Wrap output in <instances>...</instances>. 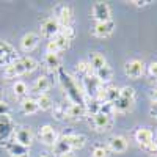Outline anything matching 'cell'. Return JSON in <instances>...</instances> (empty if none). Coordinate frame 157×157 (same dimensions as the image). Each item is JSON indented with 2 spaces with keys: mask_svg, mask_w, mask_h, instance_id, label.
Masks as SVG:
<instances>
[{
  "mask_svg": "<svg viewBox=\"0 0 157 157\" xmlns=\"http://www.w3.org/2000/svg\"><path fill=\"white\" fill-rule=\"evenodd\" d=\"M60 74V82L63 85V88L66 90V96L69 99V102L72 104H78V105H86V98H85V93L78 90V83L75 82V78L71 77L63 68L57 71Z\"/></svg>",
  "mask_w": 157,
  "mask_h": 157,
  "instance_id": "obj_1",
  "label": "cell"
},
{
  "mask_svg": "<svg viewBox=\"0 0 157 157\" xmlns=\"http://www.w3.org/2000/svg\"><path fill=\"white\" fill-rule=\"evenodd\" d=\"M36 68H38V61L33 57H19L14 63L5 66L3 75H5V78H16L19 75L33 72Z\"/></svg>",
  "mask_w": 157,
  "mask_h": 157,
  "instance_id": "obj_2",
  "label": "cell"
},
{
  "mask_svg": "<svg viewBox=\"0 0 157 157\" xmlns=\"http://www.w3.org/2000/svg\"><path fill=\"white\" fill-rule=\"evenodd\" d=\"M14 123L10 115L0 116V146L5 148L6 143L14 138Z\"/></svg>",
  "mask_w": 157,
  "mask_h": 157,
  "instance_id": "obj_3",
  "label": "cell"
},
{
  "mask_svg": "<svg viewBox=\"0 0 157 157\" xmlns=\"http://www.w3.org/2000/svg\"><path fill=\"white\" fill-rule=\"evenodd\" d=\"M90 126L93 127L96 132H109L113 127V116L104 115V113H96L93 116H90Z\"/></svg>",
  "mask_w": 157,
  "mask_h": 157,
  "instance_id": "obj_4",
  "label": "cell"
},
{
  "mask_svg": "<svg viewBox=\"0 0 157 157\" xmlns=\"http://www.w3.org/2000/svg\"><path fill=\"white\" fill-rule=\"evenodd\" d=\"M82 85H83V93L85 96H88L90 99H96L99 96V93L102 91L104 85L96 78V75H90V77H85L82 78Z\"/></svg>",
  "mask_w": 157,
  "mask_h": 157,
  "instance_id": "obj_5",
  "label": "cell"
},
{
  "mask_svg": "<svg viewBox=\"0 0 157 157\" xmlns=\"http://www.w3.org/2000/svg\"><path fill=\"white\" fill-rule=\"evenodd\" d=\"M54 14H55V19L57 22L60 24V27H71V24H72V8L69 5H57L54 8Z\"/></svg>",
  "mask_w": 157,
  "mask_h": 157,
  "instance_id": "obj_6",
  "label": "cell"
},
{
  "mask_svg": "<svg viewBox=\"0 0 157 157\" xmlns=\"http://www.w3.org/2000/svg\"><path fill=\"white\" fill-rule=\"evenodd\" d=\"M17 52L6 41H0V66H8L17 60Z\"/></svg>",
  "mask_w": 157,
  "mask_h": 157,
  "instance_id": "obj_7",
  "label": "cell"
},
{
  "mask_svg": "<svg viewBox=\"0 0 157 157\" xmlns=\"http://www.w3.org/2000/svg\"><path fill=\"white\" fill-rule=\"evenodd\" d=\"M146 71V64L143 63L141 60H129L126 64H124V72L129 78H140Z\"/></svg>",
  "mask_w": 157,
  "mask_h": 157,
  "instance_id": "obj_8",
  "label": "cell"
},
{
  "mask_svg": "<svg viewBox=\"0 0 157 157\" xmlns=\"http://www.w3.org/2000/svg\"><path fill=\"white\" fill-rule=\"evenodd\" d=\"M61 27H60V24L57 22L55 17H47L41 22V35L46 38V39H54L58 33H60Z\"/></svg>",
  "mask_w": 157,
  "mask_h": 157,
  "instance_id": "obj_9",
  "label": "cell"
},
{
  "mask_svg": "<svg viewBox=\"0 0 157 157\" xmlns=\"http://www.w3.org/2000/svg\"><path fill=\"white\" fill-rule=\"evenodd\" d=\"M91 13H93L94 22H107V21H112L110 19L112 17V8L105 2H96Z\"/></svg>",
  "mask_w": 157,
  "mask_h": 157,
  "instance_id": "obj_10",
  "label": "cell"
},
{
  "mask_svg": "<svg viewBox=\"0 0 157 157\" xmlns=\"http://www.w3.org/2000/svg\"><path fill=\"white\" fill-rule=\"evenodd\" d=\"M134 138L140 145V148H145V146H148V145L155 141V134L149 127H140L134 132Z\"/></svg>",
  "mask_w": 157,
  "mask_h": 157,
  "instance_id": "obj_11",
  "label": "cell"
},
{
  "mask_svg": "<svg viewBox=\"0 0 157 157\" xmlns=\"http://www.w3.org/2000/svg\"><path fill=\"white\" fill-rule=\"evenodd\" d=\"M38 134H39V140H41L46 146H54L57 143V140L60 138L58 134H57V130L52 126H49V124H44V126L39 127Z\"/></svg>",
  "mask_w": 157,
  "mask_h": 157,
  "instance_id": "obj_12",
  "label": "cell"
},
{
  "mask_svg": "<svg viewBox=\"0 0 157 157\" xmlns=\"http://www.w3.org/2000/svg\"><path fill=\"white\" fill-rule=\"evenodd\" d=\"M115 32V22L107 21V22H94V25L91 27V33L96 38H109Z\"/></svg>",
  "mask_w": 157,
  "mask_h": 157,
  "instance_id": "obj_13",
  "label": "cell"
},
{
  "mask_svg": "<svg viewBox=\"0 0 157 157\" xmlns=\"http://www.w3.org/2000/svg\"><path fill=\"white\" fill-rule=\"evenodd\" d=\"M107 148L110 152L115 154H123L127 151V140L123 135H113L107 140Z\"/></svg>",
  "mask_w": 157,
  "mask_h": 157,
  "instance_id": "obj_14",
  "label": "cell"
},
{
  "mask_svg": "<svg viewBox=\"0 0 157 157\" xmlns=\"http://www.w3.org/2000/svg\"><path fill=\"white\" fill-rule=\"evenodd\" d=\"M14 141L21 143V145L27 146V148H30V145L33 143V132H32V129L25 127V126L17 127L14 130Z\"/></svg>",
  "mask_w": 157,
  "mask_h": 157,
  "instance_id": "obj_15",
  "label": "cell"
},
{
  "mask_svg": "<svg viewBox=\"0 0 157 157\" xmlns=\"http://www.w3.org/2000/svg\"><path fill=\"white\" fill-rule=\"evenodd\" d=\"M61 138L71 146L72 151L83 148L85 143H86V137L83 134H77V132H71V134H66V135H61Z\"/></svg>",
  "mask_w": 157,
  "mask_h": 157,
  "instance_id": "obj_16",
  "label": "cell"
},
{
  "mask_svg": "<svg viewBox=\"0 0 157 157\" xmlns=\"http://www.w3.org/2000/svg\"><path fill=\"white\" fill-rule=\"evenodd\" d=\"M39 35H36V33H25L24 36H22V39H21V49L24 50V52H32V50H35L38 46H39Z\"/></svg>",
  "mask_w": 157,
  "mask_h": 157,
  "instance_id": "obj_17",
  "label": "cell"
},
{
  "mask_svg": "<svg viewBox=\"0 0 157 157\" xmlns=\"http://www.w3.org/2000/svg\"><path fill=\"white\" fill-rule=\"evenodd\" d=\"M86 116L85 105H78V104L68 102V121H80Z\"/></svg>",
  "mask_w": 157,
  "mask_h": 157,
  "instance_id": "obj_18",
  "label": "cell"
},
{
  "mask_svg": "<svg viewBox=\"0 0 157 157\" xmlns=\"http://www.w3.org/2000/svg\"><path fill=\"white\" fill-rule=\"evenodd\" d=\"M50 86H52L50 78L46 77V75H39L38 78H35V82L32 85V91L36 93L38 96L39 94H47V91L50 90Z\"/></svg>",
  "mask_w": 157,
  "mask_h": 157,
  "instance_id": "obj_19",
  "label": "cell"
},
{
  "mask_svg": "<svg viewBox=\"0 0 157 157\" xmlns=\"http://www.w3.org/2000/svg\"><path fill=\"white\" fill-rule=\"evenodd\" d=\"M5 149L8 151V154L11 157H25V155H29V148L21 145V143H17V141H14V138L6 143Z\"/></svg>",
  "mask_w": 157,
  "mask_h": 157,
  "instance_id": "obj_20",
  "label": "cell"
},
{
  "mask_svg": "<svg viewBox=\"0 0 157 157\" xmlns=\"http://www.w3.org/2000/svg\"><path fill=\"white\" fill-rule=\"evenodd\" d=\"M121 96V88H118L115 85H109V86H104V91H102V98H104V102H110V104H115Z\"/></svg>",
  "mask_w": 157,
  "mask_h": 157,
  "instance_id": "obj_21",
  "label": "cell"
},
{
  "mask_svg": "<svg viewBox=\"0 0 157 157\" xmlns=\"http://www.w3.org/2000/svg\"><path fill=\"white\" fill-rule=\"evenodd\" d=\"M43 63H44L46 69H49L52 72H57L58 69H61V60L57 54H46Z\"/></svg>",
  "mask_w": 157,
  "mask_h": 157,
  "instance_id": "obj_22",
  "label": "cell"
},
{
  "mask_svg": "<svg viewBox=\"0 0 157 157\" xmlns=\"http://www.w3.org/2000/svg\"><path fill=\"white\" fill-rule=\"evenodd\" d=\"M134 102H135V101H130V99H126V98H121V96H120V99L113 104L115 113L124 115V113L130 112V110H132V107H134Z\"/></svg>",
  "mask_w": 157,
  "mask_h": 157,
  "instance_id": "obj_23",
  "label": "cell"
},
{
  "mask_svg": "<svg viewBox=\"0 0 157 157\" xmlns=\"http://www.w3.org/2000/svg\"><path fill=\"white\" fill-rule=\"evenodd\" d=\"M88 63L91 64V68L93 71L96 72L98 69L107 66V60L104 57V54H99V52H93V54H90V58H88Z\"/></svg>",
  "mask_w": 157,
  "mask_h": 157,
  "instance_id": "obj_24",
  "label": "cell"
},
{
  "mask_svg": "<svg viewBox=\"0 0 157 157\" xmlns=\"http://www.w3.org/2000/svg\"><path fill=\"white\" fill-rule=\"evenodd\" d=\"M21 110H22V113H25V115H33V113H36V112L39 110L36 99H32V98L22 99V102H21Z\"/></svg>",
  "mask_w": 157,
  "mask_h": 157,
  "instance_id": "obj_25",
  "label": "cell"
},
{
  "mask_svg": "<svg viewBox=\"0 0 157 157\" xmlns=\"http://www.w3.org/2000/svg\"><path fill=\"white\" fill-rule=\"evenodd\" d=\"M52 115L57 121H68V104H55Z\"/></svg>",
  "mask_w": 157,
  "mask_h": 157,
  "instance_id": "obj_26",
  "label": "cell"
},
{
  "mask_svg": "<svg viewBox=\"0 0 157 157\" xmlns=\"http://www.w3.org/2000/svg\"><path fill=\"white\" fill-rule=\"evenodd\" d=\"M94 75H96V78L104 85V83H109L112 78H113V69L109 66H104V68H101V69H98L96 72H94Z\"/></svg>",
  "mask_w": 157,
  "mask_h": 157,
  "instance_id": "obj_27",
  "label": "cell"
},
{
  "mask_svg": "<svg viewBox=\"0 0 157 157\" xmlns=\"http://www.w3.org/2000/svg\"><path fill=\"white\" fill-rule=\"evenodd\" d=\"M75 72H77L78 75H80L82 78L90 77V75H93V74H94L93 68H91V64H90L88 61H85V60L78 61V63L75 64Z\"/></svg>",
  "mask_w": 157,
  "mask_h": 157,
  "instance_id": "obj_28",
  "label": "cell"
},
{
  "mask_svg": "<svg viewBox=\"0 0 157 157\" xmlns=\"http://www.w3.org/2000/svg\"><path fill=\"white\" fill-rule=\"evenodd\" d=\"M52 149H54V154H55V155H58V157H60V155H64V154H71V151H72V149H71V146H69L68 143L64 141L61 137L57 140L55 145L52 146Z\"/></svg>",
  "mask_w": 157,
  "mask_h": 157,
  "instance_id": "obj_29",
  "label": "cell"
},
{
  "mask_svg": "<svg viewBox=\"0 0 157 157\" xmlns=\"http://www.w3.org/2000/svg\"><path fill=\"white\" fill-rule=\"evenodd\" d=\"M13 91H14V96L19 99H25L29 94V85L24 80H16V83L13 85Z\"/></svg>",
  "mask_w": 157,
  "mask_h": 157,
  "instance_id": "obj_30",
  "label": "cell"
},
{
  "mask_svg": "<svg viewBox=\"0 0 157 157\" xmlns=\"http://www.w3.org/2000/svg\"><path fill=\"white\" fill-rule=\"evenodd\" d=\"M36 102H38V107L39 110H52L54 109V101L49 94H39L36 98Z\"/></svg>",
  "mask_w": 157,
  "mask_h": 157,
  "instance_id": "obj_31",
  "label": "cell"
},
{
  "mask_svg": "<svg viewBox=\"0 0 157 157\" xmlns=\"http://www.w3.org/2000/svg\"><path fill=\"white\" fill-rule=\"evenodd\" d=\"M52 43L55 44V47L58 49V52H61V50H66V49H69V46H71V41L66 38V36H63L61 33H58L54 39H50Z\"/></svg>",
  "mask_w": 157,
  "mask_h": 157,
  "instance_id": "obj_32",
  "label": "cell"
},
{
  "mask_svg": "<svg viewBox=\"0 0 157 157\" xmlns=\"http://www.w3.org/2000/svg\"><path fill=\"white\" fill-rule=\"evenodd\" d=\"M91 157H110V151H109L107 145H104V143H94L93 151H91Z\"/></svg>",
  "mask_w": 157,
  "mask_h": 157,
  "instance_id": "obj_33",
  "label": "cell"
},
{
  "mask_svg": "<svg viewBox=\"0 0 157 157\" xmlns=\"http://www.w3.org/2000/svg\"><path fill=\"white\" fill-rule=\"evenodd\" d=\"M101 105H102V102H99L98 99H88L86 101V105H85L86 115L88 116H93V115L99 113L101 112Z\"/></svg>",
  "mask_w": 157,
  "mask_h": 157,
  "instance_id": "obj_34",
  "label": "cell"
},
{
  "mask_svg": "<svg viewBox=\"0 0 157 157\" xmlns=\"http://www.w3.org/2000/svg\"><path fill=\"white\" fill-rule=\"evenodd\" d=\"M121 98L135 101V90H134L132 86H123V88H121Z\"/></svg>",
  "mask_w": 157,
  "mask_h": 157,
  "instance_id": "obj_35",
  "label": "cell"
},
{
  "mask_svg": "<svg viewBox=\"0 0 157 157\" xmlns=\"http://www.w3.org/2000/svg\"><path fill=\"white\" fill-rule=\"evenodd\" d=\"M101 113L113 116V115H115V107H113V104H110V102H102V105H101Z\"/></svg>",
  "mask_w": 157,
  "mask_h": 157,
  "instance_id": "obj_36",
  "label": "cell"
},
{
  "mask_svg": "<svg viewBox=\"0 0 157 157\" xmlns=\"http://www.w3.org/2000/svg\"><path fill=\"white\" fill-rule=\"evenodd\" d=\"M60 33H61L63 36H66L69 41H72V39L75 38V30H74L72 27H63V29L60 30Z\"/></svg>",
  "mask_w": 157,
  "mask_h": 157,
  "instance_id": "obj_37",
  "label": "cell"
},
{
  "mask_svg": "<svg viewBox=\"0 0 157 157\" xmlns=\"http://www.w3.org/2000/svg\"><path fill=\"white\" fill-rule=\"evenodd\" d=\"M148 74H149L151 78H155L157 80V61H152L148 66Z\"/></svg>",
  "mask_w": 157,
  "mask_h": 157,
  "instance_id": "obj_38",
  "label": "cell"
},
{
  "mask_svg": "<svg viewBox=\"0 0 157 157\" xmlns=\"http://www.w3.org/2000/svg\"><path fill=\"white\" fill-rule=\"evenodd\" d=\"M145 152H148V154H157V141H154V143H151V145H148V146H145V148H141Z\"/></svg>",
  "mask_w": 157,
  "mask_h": 157,
  "instance_id": "obj_39",
  "label": "cell"
},
{
  "mask_svg": "<svg viewBox=\"0 0 157 157\" xmlns=\"http://www.w3.org/2000/svg\"><path fill=\"white\" fill-rule=\"evenodd\" d=\"M10 112H11V109H10L8 104H6L5 101L0 102V116H3V115H10Z\"/></svg>",
  "mask_w": 157,
  "mask_h": 157,
  "instance_id": "obj_40",
  "label": "cell"
},
{
  "mask_svg": "<svg viewBox=\"0 0 157 157\" xmlns=\"http://www.w3.org/2000/svg\"><path fill=\"white\" fill-rule=\"evenodd\" d=\"M149 115L157 121V102H152V104H151V107H149Z\"/></svg>",
  "mask_w": 157,
  "mask_h": 157,
  "instance_id": "obj_41",
  "label": "cell"
},
{
  "mask_svg": "<svg viewBox=\"0 0 157 157\" xmlns=\"http://www.w3.org/2000/svg\"><path fill=\"white\" fill-rule=\"evenodd\" d=\"M130 3H134L135 6H146L151 2H149V0H134V2H130Z\"/></svg>",
  "mask_w": 157,
  "mask_h": 157,
  "instance_id": "obj_42",
  "label": "cell"
},
{
  "mask_svg": "<svg viewBox=\"0 0 157 157\" xmlns=\"http://www.w3.org/2000/svg\"><path fill=\"white\" fill-rule=\"evenodd\" d=\"M149 98H151V101H152V102H157V88H152V90H151Z\"/></svg>",
  "mask_w": 157,
  "mask_h": 157,
  "instance_id": "obj_43",
  "label": "cell"
},
{
  "mask_svg": "<svg viewBox=\"0 0 157 157\" xmlns=\"http://www.w3.org/2000/svg\"><path fill=\"white\" fill-rule=\"evenodd\" d=\"M60 157H74L72 154H64V155H60Z\"/></svg>",
  "mask_w": 157,
  "mask_h": 157,
  "instance_id": "obj_44",
  "label": "cell"
},
{
  "mask_svg": "<svg viewBox=\"0 0 157 157\" xmlns=\"http://www.w3.org/2000/svg\"><path fill=\"white\" fill-rule=\"evenodd\" d=\"M3 101V96H2V91H0V102H2Z\"/></svg>",
  "mask_w": 157,
  "mask_h": 157,
  "instance_id": "obj_45",
  "label": "cell"
},
{
  "mask_svg": "<svg viewBox=\"0 0 157 157\" xmlns=\"http://www.w3.org/2000/svg\"><path fill=\"white\" fill-rule=\"evenodd\" d=\"M39 157H52V155H39Z\"/></svg>",
  "mask_w": 157,
  "mask_h": 157,
  "instance_id": "obj_46",
  "label": "cell"
},
{
  "mask_svg": "<svg viewBox=\"0 0 157 157\" xmlns=\"http://www.w3.org/2000/svg\"><path fill=\"white\" fill-rule=\"evenodd\" d=\"M25 157H29V155H25Z\"/></svg>",
  "mask_w": 157,
  "mask_h": 157,
  "instance_id": "obj_47",
  "label": "cell"
},
{
  "mask_svg": "<svg viewBox=\"0 0 157 157\" xmlns=\"http://www.w3.org/2000/svg\"><path fill=\"white\" fill-rule=\"evenodd\" d=\"M155 157H157V154H155Z\"/></svg>",
  "mask_w": 157,
  "mask_h": 157,
  "instance_id": "obj_48",
  "label": "cell"
}]
</instances>
